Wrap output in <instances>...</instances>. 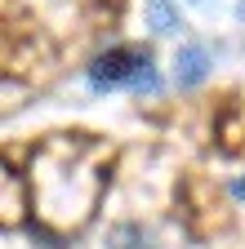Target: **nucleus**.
Listing matches in <instances>:
<instances>
[{
    "label": "nucleus",
    "mask_w": 245,
    "mask_h": 249,
    "mask_svg": "<svg viewBox=\"0 0 245 249\" xmlns=\"http://www.w3.org/2000/svg\"><path fill=\"white\" fill-rule=\"evenodd\" d=\"M85 80L98 93H107V89L156 93L161 89V76H156V67H151V49H138V45H116V49L98 53L85 67Z\"/></svg>",
    "instance_id": "obj_1"
},
{
    "label": "nucleus",
    "mask_w": 245,
    "mask_h": 249,
    "mask_svg": "<svg viewBox=\"0 0 245 249\" xmlns=\"http://www.w3.org/2000/svg\"><path fill=\"white\" fill-rule=\"evenodd\" d=\"M209 67H214L209 45H183L178 58H174V80H178V89H196L209 76Z\"/></svg>",
    "instance_id": "obj_2"
},
{
    "label": "nucleus",
    "mask_w": 245,
    "mask_h": 249,
    "mask_svg": "<svg viewBox=\"0 0 245 249\" xmlns=\"http://www.w3.org/2000/svg\"><path fill=\"white\" fill-rule=\"evenodd\" d=\"M147 22H151V31H161V36H178L183 31V18L174 9V0H147Z\"/></svg>",
    "instance_id": "obj_3"
},
{
    "label": "nucleus",
    "mask_w": 245,
    "mask_h": 249,
    "mask_svg": "<svg viewBox=\"0 0 245 249\" xmlns=\"http://www.w3.org/2000/svg\"><path fill=\"white\" fill-rule=\"evenodd\" d=\"M232 196H236V200H245V178H236V182H232Z\"/></svg>",
    "instance_id": "obj_4"
},
{
    "label": "nucleus",
    "mask_w": 245,
    "mask_h": 249,
    "mask_svg": "<svg viewBox=\"0 0 245 249\" xmlns=\"http://www.w3.org/2000/svg\"><path fill=\"white\" fill-rule=\"evenodd\" d=\"M192 5H205V0H192Z\"/></svg>",
    "instance_id": "obj_5"
}]
</instances>
